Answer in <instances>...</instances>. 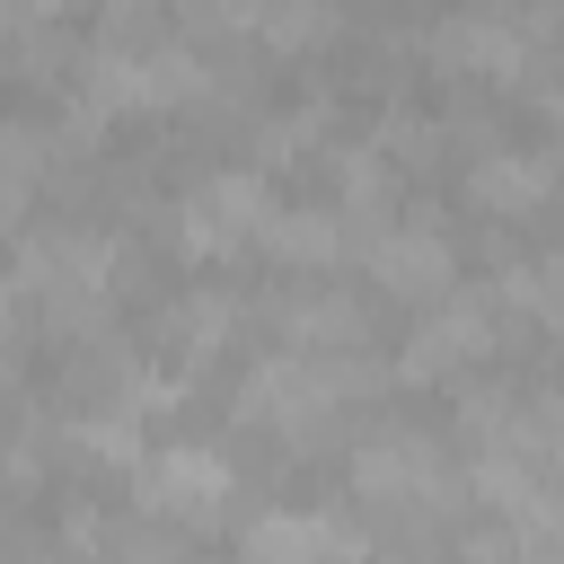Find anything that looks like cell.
<instances>
[{"instance_id":"13","label":"cell","mask_w":564,"mask_h":564,"mask_svg":"<svg viewBox=\"0 0 564 564\" xmlns=\"http://www.w3.org/2000/svg\"><path fill=\"white\" fill-rule=\"evenodd\" d=\"M335 194H344V220H352V247H361V238L379 229L388 194H397L388 150H379V141H344V150H335Z\"/></svg>"},{"instance_id":"10","label":"cell","mask_w":564,"mask_h":564,"mask_svg":"<svg viewBox=\"0 0 564 564\" xmlns=\"http://www.w3.org/2000/svg\"><path fill=\"white\" fill-rule=\"evenodd\" d=\"M256 247L264 256H282V264H344L352 256V220L344 212H326V203H264V220H256Z\"/></svg>"},{"instance_id":"4","label":"cell","mask_w":564,"mask_h":564,"mask_svg":"<svg viewBox=\"0 0 564 564\" xmlns=\"http://www.w3.org/2000/svg\"><path fill=\"white\" fill-rule=\"evenodd\" d=\"M423 62L441 79H520L538 62V44L520 35L511 9H449L432 35H423Z\"/></svg>"},{"instance_id":"7","label":"cell","mask_w":564,"mask_h":564,"mask_svg":"<svg viewBox=\"0 0 564 564\" xmlns=\"http://www.w3.org/2000/svg\"><path fill=\"white\" fill-rule=\"evenodd\" d=\"M361 273H370L388 300H414V308H423V300H441V291L458 282V247H449L432 220H405V229L379 220V229L361 238Z\"/></svg>"},{"instance_id":"14","label":"cell","mask_w":564,"mask_h":564,"mask_svg":"<svg viewBox=\"0 0 564 564\" xmlns=\"http://www.w3.org/2000/svg\"><path fill=\"white\" fill-rule=\"evenodd\" d=\"M229 317H238V308H229V291H212V282H203V291H185V300L167 308V352H176V361H203V352H220Z\"/></svg>"},{"instance_id":"1","label":"cell","mask_w":564,"mask_h":564,"mask_svg":"<svg viewBox=\"0 0 564 564\" xmlns=\"http://www.w3.org/2000/svg\"><path fill=\"white\" fill-rule=\"evenodd\" d=\"M79 97L97 115H159V106H194L212 97V62L185 53V44H97L79 62Z\"/></svg>"},{"instance_id":"5","label":"cell","mask_w":564,"mask_h":564,"mask_svg":"<svg viewBox=\"0 0 564 564\" xmlns=\"http://www.w3.org/2000/svg\"><path fill=\"white\" fill-rule=\"evenodd\" d=\"M264 176L256 167H220V176H203L185 203H176V247L194 256V264H212V256H238V247H256V220H264Z\"/></svg>"},{"instance_id":"20","label":"cell","mask_w":564,"mask_h":564,"mask_svg":"<svg viewBox=\"0 0 564 564\" xmlns=\"http://www.w3.org/2000/svg\"><path fill=\"white\" fill-rule=\"evenodd\" d=\"M159 9L167 0H106V44H141L159 26Z\"/></svg>"},{"instance_id":"3","label":"cell","mask_w":564,"mask_h":564,"mask_svg":"<svg viewBox=\"0 0 564 564\" xmlns=\"http://www.w3.org/2000/svg\"><path fill=\"white\" fill-rule=\"evenodd\" d=\"M494 326H502V317H494V300L449 282L441 300H423V317H414L405 352L388 361V379H414V388H423V379H458L467 361H485V352H494Z\"/></svg>"},{"instance_id":"9","label":"cell","mask_w":564,"mask_h":564,"mask_svg":"<svg viewBox=\"0 0 564 564\" xmlns=\"http://www.w3.org/2000/svg\"><path fill=\"white\" fill-rule=\"evenodd\" d=\"M546 194H555V159H546V150H485V159L467 167V203L494 212V220H520V212H538Z\"/></svg>"},{"instance_id":"18","label":"cell","mask_w":564,"mask_h":564,"mask_svg":"<svg viewBox=\"0 0 564 564\" xmlns=\"http://www.w3.org/2000/svg\"><path fill=\"white\" fill-rule=\"evenodd\" d=\"M494 300H511V308H529L538 326L555 317V264L546 256H520V264H502V291Z\"/></svg>"},{"instance_id":"12","label":"cell","mask_w":564,"mask_h":564,"mask_svg":"<svg viewBox=\"0 0 564 564\" xmlns=\"http://www.w3.org/2000/svg\"><path fill=\"white\" fill-rule=\"evenodd\" d=\"M238 546L247 555H361V529H344L326 511H264V520H247Z\"/></svg>"},{"instance_id":"16","label":"cell","mask_w":564,"mask_h":564,"mask_svg":"<svg viewBox=\"0 0 564 564\" xmlns=\"http://www.w3.org/2000/svg\"><path fill=\"white\" fill-rule=\"evenodd\" d=\"M70 432H79V449H88V458H115V467H132V458H141V405H97V414H79Z\"/></svg>"},{"instance_id":"21","label":"cell","mask_w":564,"mask_h":564,"mask_svg":"<svg viewBox=\"0 0 564 564\" xmlns=\"http://www.w3.org/2000/svg\"><path fill=\"white\" fill-rule=\"evenodd\" d=\"M256 9H264V0H185L194 26H256Z\"/></svg>"},{"instance_id":"22","label":"cell","mask_w":564,"mask_h":564,"mask_svg":"<svg viewBox=\"0 0 564 564\" xmlns=\"http://www.w3.org/2000/svg\"><path fill=\"white\" fill-rule=\"evenodd\" d=\"M9 229H18V185L0 176V238H9Z\"/></svg>"},{"instance_id":"2","label":"cell","mask_w":564,"mask_h":564,"mask_svg":"<svg viewBox=\"0 0 564 564\" xmlns=\"http://www.w3.org/2000/svg\"><path fill=\"white\" fill-rule=\"evenodd\" d=\"M106 282H115V247L88 229H44L18 256V291L44 300L53 335H97L106 326Z\"/></svg>"},{"instance_id":"11","label":"cell","mask_w":564,"mask_h":564,"mask_svg":"<svg viewBox=\"0 0 564 564\" xmlns=\"http://www.w3.org/2000/svg\"><path fill=\"white\" fill-rule=\"evenodd\" d=\"M282 344L291 352H352V344H370V308L352 291H300V300H282Z\"/></svg>"},{"instance_id":"19","label":"cell","mask_w":564,"mask_h":564,"mask_svg":"<svg viewBox=\"0 0 564 564\" xmlns=\"http://www.w3.org/2000/svg\"><path fill=\"white\" fill-rule=\"evenodd\" d=\"M317 123H326V106H291V115H273V123L256 132V159H264V167H282V159H300Z\"/></svg>"},{"instance_id":"17","label":"cell","mask_w":564,"mask_h":564,"mask_svg":"<svg viewBox=\"0 0 564 564\" xmlns=\"http://www.w3.org/2000/svg\"><path fill=\"white\" fill-rule=\"evenodd\" d=\"M44 159H53V132H44V123H26V115H0V176H9L18 194L44 176Z\"/></svg>"},{"instance_id":"15","label":"cell","mask_w":564,"mask_h":564,"mask_svg":"<svg viewBox=\"0 0 564 564\" xmlns=\"http://www.w3.org/2000/svg\"><path fill=\"white\" fill-rule=\"evenodd\" d=\"M335 26H344L335 0H264V9H256V35H264L273 53H317Z\"/></svg>"},{"instance_id":"6","label":"cell","mask_w":564,"mask_h":564,"mask_svg":"<svg viewBox=\"0 0 564 564\" xmlns=\"http://www.w3.org/2000/svg\"><path fill=\"white\" fill-rule=\"evenodd\" d=\"M229 458L203 449V441H176V449H141L132 458V502L159 511V520H220L229 502Z\"/></svg>"},{"instance_id":"8","label":"cell","mask_w":564,"mask_h":564,"mask_svg":"<svg viewBox=\"0 0 564 564\" xmlns=\"http://www.w3.org/2000/svg\"><path fill=\"white\" fill-rule=\"evenodd\" d=\"M352 494H370V502H449V467L423 432H370L352 449Z\"/></svg>"}]
</instances>
